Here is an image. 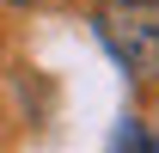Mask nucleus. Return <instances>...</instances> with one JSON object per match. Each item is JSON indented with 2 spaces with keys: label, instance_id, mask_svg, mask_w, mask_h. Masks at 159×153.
<instances>
[{
  "label": "nucleus",
  "instance_id": "obj_1",
  "mask_svg": "<svg viewBox=\"0 0 159 153\" xmlns=\"http://www.w3.org/2000/svg\"><path fill=\"white\" fill-rule=\"evenodd\" d=\"M92 25L129 80H159V0H104Z\"/></svg>",
  "mask_w": 159,
  "mask_h": 153
},
{
  "label": "nucleus",
  "instance_id": "obj_2",
  "mask_svg": "<svg viewBox=\"0 0 159 153\" xmlns=\"http://www.w3.org/2000/svg\"><path fill=\"white\" fill-rule=\"evenodd\" d=\"M110 153H159V141L147 135V123H135V116H129V123L116 129V141H110Z\"/></svg>",
  "mask_w": 159,
  "mask_h": 153
},
{
  "label": "nucleus",
  "instance_id": "obj_3",
  "mask_svg": "<svg viewBox=\"0 0 159 153\" xmlns=\"http://www.w3.org/2000/svg\"><path fill=\"white\" fill-rule=\"evenodd\" d=\"M6 6H43V0H6Z\"/></svg>",
  "mask_w": 159,
  "mask_h": 153
}]
</instances>
